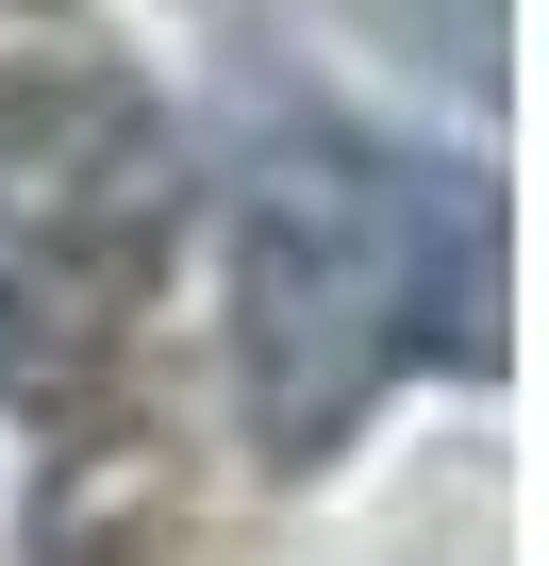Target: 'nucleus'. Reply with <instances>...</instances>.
Here are the masks:
<instances>
[{
    "label": "nucleus",
    "mask_w": 549,
    "mask_h": 566,
    "mask_svg": "<svg viewBox=\"0 0 549 566\" xmlns=\"http://www.w3.org/2000/svg\"><path fill=\"white\" fill-rule=\"evenodd\" d=\"M483 301L466 200L367 134H266L233 184V400L266 467L350 450V417Z\"/></svg>",
    "instance_id": "nucleus-1"
},
{
    "label": "nucleus",
    "mask_w": 549,
    "mask_h": 566,
    "mask_svg": "<svg viewBox=\"0 0 549 566\" xmlns=\"http://www.w3.org/2000/svg\"><path fill=\"white\" fill-rule=\"evenodd\" d=\"M183 250V134L101 51H0V384L84 400Z\"/></svg>",
    "instance_id": "nucleus-2"
}]
</instances>
